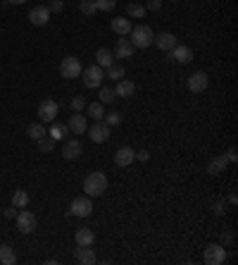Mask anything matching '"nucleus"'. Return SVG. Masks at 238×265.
<instances>
[{"label":"nucleus","instance_id":"obj_1","mask_svg":"<svg viewBox=\"0 0 238 265\" xmlns=\"http://www.w3.org/2000/svg\"><path fill=\"white\" fill-rule=\"evenodd\" d=\"M83 191H86V196H91V198L105 194V191H107V177H105V172H91V175L83 179Z\"/></svg>","mask_w":238,"mask_h":265},{"label":"nucleus","instance_id":"obj_2","mask_svg":"<svg viewBox=\"0 0 238 265\" xmlns=\"http://www.w3.org/2000/svg\"><path fill=\"white\" fill-rule=\"evenodd\" d=\"M131 46L134 48H148L150 43H153V38H155V34H153V29L145 27V24H138V27H131Z\"/></svg>","mask_w":238,"mask_h":265},{"label":"nucleus","instance_id":"obj_3","mask_svg":"<svg viewBox=\"0 0 238 265\" xmlns=\"http://www.w3.org/2000/svg\"><path fill=\"white\" fill-rule=\"evenodd\" d=\"M79 77H83V86H86V89H100L102 79H105V72H102V67H98V65H91V67L81 70Z\"/></svg>","mask_w":238,"mask_h":265},{"label":"nucleus","instance_id":"obj_4","mask_svg":"<svg viewBox=\"0 0 238 265\" xmlns=\"http://www.w3.org/2000/svg\"><path fill=\"white\" fill-rule=\"evenodd\" d=\"M203 258H205L207 265H222L226 260V249L224 246H219V244H207L205 246Z\"/></svg>","mask_w":238,"mask_h":265},{"label":"nucleus","instance_id":"obj_5","mask_svg":"<svg viewBox=\"0 0 238 265\" xmlns=\"http://www.w3.org/2000/svg\"><path fill=\"white\" fill-rule=\"evenodd\" d=\"M81 63H79V57H74V55H69V57H64L60 63V74L64 79H74V77H79L81 74Z\"/></svg>","mask_w":238,"mask_h":265},{"label":"nucleus","instance_id":"obj_6","mask_svg":"<svg viewBox=\"0 0 238 265\" xmlns=\"http://www.w3.org/2000/svg\"><path fill=\"white\" fill-rule=\"evenodd\" d=\"M69 213L76 217H89L91 213H93V203H91V196H79V198H74L72 201V206H69Z\"/></svg>","mask_w":238,"mask_h":265},{"label":"nucleus","instance_id":"obj_7","mask_svg":"<svg viewBox=\"0 0 238 265\" xmlns=\"http://www.w3.org/2000/svg\"><path fill=\"white\" fill-rule=\"evenodd\" d=\"M57 110H60V105L55 103L53 98H46V100L38 103V119L41 122H53L57 117Z\"/></svg>","mask_w":238,"mask_h":265},{"label":"nucleus","instance_id":"obj_8","mask_svg":"<svg viewBox=\"0 0 238 265\" xmlns=\"http://www.w3.org/2000/svg\"><path fill=\"white\" fill-rule=\"evenodd\" d=\"M17 230H19L21 234H31V232L36 230V215L31 213V210H21V213H17Z\"/></svg>","mask_w":238,"mask_h":265},{"label":"nucleus","instance_id":"obj_9","mask_svg":"<svg viewBox=\"0 0 238 265\" xmlns=\"http://www.w3.org/2000/svg\"><path fill=\"white\" fill-rule=\"evenodd\" d=\"M29 22H31L34 27H46L48 22H50V10H48V5L31 7V12H29Z\"/></svg>","mask_w":238,"mask_h":265},{"label":"nucleus","instance_id":"obj_10","mask_svg":"<svg viewBox=\"0 0 238 265\" xmlns=\"http://www.w3.org/2000/svg\"><path fill=\"white\" fill-rule=\"evenodd\" d=\"M207 84H210V79H207L205 72H193V74L188 77V91L190 93H203V91L207 89Z\"/></svg>","mask_w":238,"mask_h":265},{"label":"nucleus","instance_id":"obj_11","mask_svg":"<svg viewBox=\"0 0 238 265\" xmlns=\"http://www.w3.org/2000/svg\"><path fill=\"white\" fill-rule=\"evenodd\" d=\"M89 136H91V141H93V144H102V141H107L110 139V125H107V122H100V119H98V122L91 127Z\"/></svg>","mask_w":238,"mask_h":265},{"label":"nucleus","instance_id":"obj_12","mask_svg":"<svg viewBox=\"0 0 238 265\" xmlns=\"http://www.w3.org/2000/svg\"><path fill=\"white\" fill-rule=\"evenodd\" d=\"M134 160H136V151H134L131 146H122L115 153V162L119 165V168H129Z\"/></svg>","mask_w":238,"mask_h":265},{"label":"nucleus","instance_id":"obj_13","mask_svg":"<svg viewBox=\"0 0 238 265\" xmlns=\"http://www.w3.org/2000/svg\"><path fill=\"white\" fill-rule=\"evenodd\" d=\"M81 151H83L81 141L72 139V141H67V144H64V148H62V158H64V160H76V158L81 155Z\"/></svg>","mask_w":238,"mask_h":265},{"label":"nucleus","instance_id":"obj_14","mask_svg":"<svg viewBox=\"0 0 238 265\" xmlns=\"http://www.w3.org/2000/svg\"><path fill=\"white\" fill-rule=\"evenodd\" d=\"M134 46H131L129 38H117V46H115V53L112 55L115 57H122V60H129V57H134Z\"/></svg>","mask_w":238,"mask_h":265},{"label":"nucleus","instance_id":"obj_15","mask_svg":"<svg viewBox=\"0 0 238 265\" xmlns=\"http://www.w3.org/2000/svg\"><path fill=\"white\" fill-rule=\"evenodd\" d=\"M153 43H155L160 50H164V53H169L174 46H177V36L169 34V31H164V34H157L155 38H153Z\"/></svg>","mask_w":238,"mask_h":265},{"label":"nucleus","instance_id":"obj_16","mask_svg":"<svg viewBox=\"0 0 238 265\" xmlns=\"http://www.w3.org/2000/svg\"><path fill=\"white\" fill-rule=\"evenodd\" d=\"M171 53V57L177 60V63H181V65H188V63H193V50L188 48V46H174V48L169 50Z\"/></svg>","mask_w":238,"mask_h":265},{"label":"nucleus","instance_id":"obj_17","mask_svg":"<svg viewBox=\"0 0 238 265\" xmlns=\"http://www.w3.org/2000/svg\"><path fill=\"white\" fill-rule=\"evenodd\" d=\"M67 127L74 134H86V132H89V119H86V115H79V112H76V115H72V117H69Z\"/></svg>","mask_w":238,"mask_h":265},{"label":"nucleus","instance_id":"obj_18","mask_svg":"<svg viewBox=\"0 0 238 265\" xmlns=\"http://www.w3.org/2000/svg\"><path fill=\"white\" fill-rule=\"evenodd\" d=\"M74 241H76V246H93V241H95L93 230H91V227H79L74 234Z\"/></svg>","mask_w":238,"mask_h":265},{"label":"nucleus","instance_id":"obj_19","mask_svg":"<svg viewBox=\"0 0 238 265\" xmlns=\"http://www.w3.org/2000/svg\"><path fill=\"white\" fill-rule=\"evenodd\" d=\"M74 260L81 265H93L95 263V251L91 249V246H79L74 253Z\"/></svg>","mask_w":238,"mask_h":265},{"label":"nucleus","instance_id":"obj_20","mask_svg":"<svg viewBox=\"0 0 238 265\" xmlns=\"http://www.w3.org/2000/svg\"><path fill=\"white\" fill-rule=\"evenodd\" d=\"M67 132H69V127L64 125V122L53 119V122H50V129H48V136H50L53 141H62L64 136H67Z\"/></svg>","mask_w":238,"mask_h":265},{"label":"nucleus","instance_id":"obj_21","mask_svg":"<svg viewBox=\"0 0 238 265\" xmlns=\"http://www.w3.org/2000/svg\"><path fill=\"white\" fill-rule=\"evenodd\" d=\"M115 93H117V96H122V98H131L134 93H136V84L129 81V79H119V81H117Z\"/></svg>","mask_w":238,"mask_h":265},{"label":"nucleus","instance_id":"obj_22","mask_svg":"<svg viewBox=\"0 0 238 265\" xmlns=\"http://www.w3.org/2000/svg\"><path fill=\"white\" fill-rule=\"evenodd\" d=\"M112 31H115L117 36H129L131 22L126 19V17H117V19H112Z\"/></svg>","mask_w":238,"mask_h":265},{"label":"nucleus","instance_id":"obj_23","mask_svg":"<svg viewBox=\"0 0 238 265\" xmlns=\"http://www.w3.org/2000/svg\"><path fill=\"white\" fill-rule=\"evenodd\" d=\"M226 165H229L226 155H217V158H212V160H210V165H207V172H210V175H219V172H224Z\"/></svg>","mask_w":238,"mask_h":265},{"label":"nucleus","instance_id":"obj_24","mask_svg":"<svg viewBox=\"0 0 238 265\" xmlns=\"http://www.w3.org/2000/svg\"><path fill=\"white\" fill-rule=\"evenodd\" d=\"M14 260H17V253H14L12 246L0 244V263H3V265H12Z\"/></svg>","mask_w":238,"mask_h":265},{"label":"nucleus","instance_id":"obj_25","mask_svg":"<svg viewBox=\"0 0 238 265\" xmlns=\"http://www.w3.org/2000/svg\"><path fill=\"white\" fill-rule=\"evenodd\" d=\"M95 63H98V67H110V65L115 63V55L107 48H100L95 53Z\"/></svg>","mask_w":238,"mask_h":265},{"label":"nucleus","instance_id":"obj_26","mask_svg":"<svg viewBox=\"0 0 238 265\" xmlns=\"http://www.w3.org/2000/svg\"><path fill=\"white\" fill-rule=\"evenodd\" d=\"M12 206L14 208H27L29 206V194L24 191V189H17L12 194Z\"/></svg>","mask_w":238,"mask_h":265},{"label":"nucleus","instance_id":"obj_27","mask_svg":"<svg viewBox=\"0 0 238 265\" xmlns=\"http://www.w3.org/2000/svg\"><path fill=\"white\" fill-rule=\"evenodd\" d=\"M105 70H107V72H105V77L112 79V81H119V79H124V67H122V65L112 63L110 67H105Z\"/></svg>","mask_w":238,"mask_h":265},{"label":"nucleus","instance_id":"obj_28","mask_svg":"<svg viewBox=\"0 0 238 265\" xmlns=\"http://www.w3.org/2000/svg\"><path fill=\"white\" fill-rule=\"evenodd\" d=\"M145 12H148V10H145L143 5H138V3H131V5L126 7V14H129V17H136V19L145 17Z\"/></svg>","mask_w":238,"mask_h":265},{"label":"nucleus","instance_id":"obj_29","mask_svg":"<svg viewBox=\"0 0 238 265\" xmlns=\"http://www.w3.org/2000/svg\"><path fill=\"white\" fill-rule=\"evenodd\" d=\"M117 98V93H115V89H110V86H100V103L105 105V103H112Z\"/></svg>","mask_w":238,"mask_h":265},{"label":"nucleus","instance_id":"obj_30","mask_svg":"<svg viewBox=\"0 0 238 265\" xmlns=\"http://www.w3.org/2000/svg\"><path fill=\"white\" fill-rule=\"evenodd\" d=\"M27 134H29V136H31L34 141H38V139H43V136H46L48 132L43 129V125H31V127L27 129Z\"/></svg>","mask_w":238,"mask_h":265},{"label":"nucleus","instance_id":"obj_31","mask_svg":"<svg viewBox=\"0 0 238 265\" xmlns=\"http://www.w3.org/2000/svg\"><path fill=\"white\" fill-rule=\"evenodd\" d=\"M89 115H91L93 119H102V117H105L102 103H91V105H89Z\"/></svg>","mask_w":238,"mask_h":265},{"label":"nucleus","instance_id":"obj_32","mask_svg":"<svg viewBox=\"0 0 238 265\" xmlns=\"http://www.w3.org/2000/svg\"><path fill=\"white\" fill-rule=\"evenodd\" d=\"M117 0H95V7H98V12H110V10H115Z\"/></svg>","mask_w":238,"mask_h":265},{"label":"nucleus","instance_id":"obj_33","mask_svg":"<svg viewBox=\"0 0 238 265\" xmlns=\"http://www.w3.org/2000/svg\"><path fill=\"white\" fill-rule=\"evenodd\" d=\"M53 146H55V141L50 139V136H43V139H38V148H41L43 153H50V151H53Z\"/></svg>","mask_w":238,"mask_h":265},{"label":"nucleus","instance_id":"obj_34","mask_svg":"<svg viewBox=\"0 0 238 265\" xmlns=\"http://www.w3.org/2000/svg\"><path fill=\"white\" fill-rule=\"evenodd\" d=\"M81 12L83 14H95L98 7H95V0H81Z\"/></svg>","mask_w":238,"mask_h":265},{"label":"nucleus","instance_id":"obj_35","mask_svg":"<svg viewBox=\"0 0 238 265\" xmlns=\"http://www.w3.org/2000/svg\"><path fill=\"white\" fill-rule=\"evenodd\" d=\"M83 108H86V100H83L81 96H74V98H72V110H74V112H81Z\"/></svg>","mask_w":238,"mask_h":265},{"label":"nucleus","instance_id":"obj_36","mask_svg":"<svg viewBox=\"0 0 238 265\" xmlns=\"http://www.w3.org/2000/svg\"><path fill=\"white\" fill-rule=\"evenodd\" d=\"M107 125L110 127L122 125V112H110V115H107Z\"/></svg>","mask_w":238,"mask_h":265},{"label":"nucleus","instance_id":"obj_37","mask_svg":"<svg viewBox=\"0 0 238 265\" xmlns=\"http://www.w3.org/2000/svg\"><path fill=\"white\" fill-rule=\"evenodd\" d=\"M48 10H50V12H62V10H64V3H62V0H50V3H48Z\"/></svg>","mask_w":238,"mask_h":265},{"label":"nucleus","instance_id":"obj_38","mask_svg":"<svg viewBox=\"0 0 238 265\" xmlns=\"http://www.w3.org/2000/svg\"><path fill=\"white\" fill-rule=\"evenodd\" d=\"M212 210H214L217 215H224V213H226V203L217 201V203H214V206H212Z\"/></svg>","mask_w":238,"mask_h":265},{"label":"nucleus","instance_id":"obj_39","mask_svg":"<svg viewBox=\"0 0 238 265\" xmlns=\"http://www.w3.org/2000/svg\"><path fill=\"white\" fill-rule=\"evenodd\" d=\"M160 7H162V0H148V7H145V10H153V12H157Z\"/></svg>","mask_w":238,"mask_h":265},{"label":"nucleus","instance_id":"obj_40","mask_svg":"<svg viewBox=\"0 0 238 265\" xmlns=\"http://www.w3.org/2000/svg\"><path fill=\"white\" fill-rule=\"evenodd\" d=\"M226 160L236 162V146H229V151H226Z\"/></svg>","mask_w":238,"mask_h":265},{"label":"nucleus","instance_id":"obj_41","mask_svg":"<svg viewBox=\"0 0 238 265\" xmlns=\"http://www.w3.org/2000/svg\"><path fill=\"white\" fill-rule=\"evenodd\" d=\"M148 158H150L148 151H136V160H143V162H145Z\"/></svg>","mask_w":238,"mask_h":265},{"label":"nucleus","instance_id":"obj_42","mask_svg":"<svg viewBox=\"0 0 238 265\" xmlns=\"http://www.w3.org/2000/svg\"><path fill=\"white\" fill-rule=\"evenodd\" d=\"M229 203H231V206H236V203H238V196H236V194H229Z\"/></svg>","mask_w":238,"mask_h":265},{"label":"nucleus","instance_id":"obj_43","mask_svg":"<svg viewBox=\"0 0 238 265\" xmlns=\"http://www.w3.org/2000/svg\"><path fill=\"white\" fill-rule=\"evenodd\" d=\"M7 3H10V5H24L27 0H7Z\"/></svg>","mask_w":238,"mask_h":265},{"label":"nucleus","instance_id":"obj_44","mask_svg":"<svg viewBox=\"0 0 238 265\" xmlns=\"http://www.w3.org/2000/svg\"><path fill=\"white\" fill-rule=\"evenodd\" d=\"M5 217H14V206H12V208H7V210H5Z\"/></svg>","mask_w":238,"mask_h":265}]
</instances>
